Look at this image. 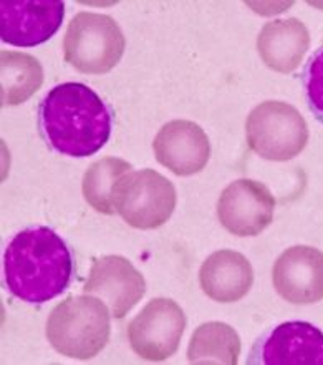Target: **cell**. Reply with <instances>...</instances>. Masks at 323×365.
Returning a JSON list of instances; mask_svg holds the SVG:
<instances>
[{"label":"cell","instance_id":"6da1fadb","mask_svg":"<svg viewBox=\"0 0 323 365\" xmlns=\"http://www.w3.org/2000/svg\"><path fill=\"white\" fill-rule=\"evenodd\" d=\"M38 126L53 151L85 158L108 143L113 133V111L85 83H60L40 103Z\"/></svg>","mask_w":323,"mask_h":365},{"label":"cell","instance_id":"7a4b0ae2","mask_svg":"<svg viewBox=\"0 0 323 365\" xmlns=\"http://www.w3.org/2000/svg\"><path fill=\"white\" fill-rule=\"evenodd\" d=\"M73 276V252L52 227H25L5 247V286L20 301L28 304L52 301L67 291Z\"/></svg>","mask_w":323,"mask_h":365},{"label":"cell","instance_id":"3957f363","mask_svg":"<svg viewBox=\"0 0 323 365\" xmlns=\"http://www.w3.org/2000/svg\"><path fill=\"white\" fill-rule=\"evenodd\" d=\"M111 316L102 299L72 296L50 312L47 339L60 356L88 361L110 341Z\"/></svg>","mask_w":323,"mask_h":365},{"label":"cell","instance_id":"277c9868","mask_svg":"<svg viewBox=\"0 0 323 365\" xmlns=\"http://www.w3.org/2000/svg\"><path fill=\"white\" fill-rule=\"evenodd\" d=\"M125 47L126 40L120 25L105 14H77L63 38L67 63L88 75L111 72L123 57Z\"/></svg>","mask_w":323,"mask_h":365},{"label":"cell","instance_id":"5b68a950","mask_svg":"<svg viewBox=\"0 0 323 365\" xmlns=\"http://www.w3.org/2000/svg\"><path fill=\"white\" fill-rule=\"evenodd\" d=\"M247 143L257 156L289 161L309 143V126L300 111L284 101H264L247 116Z\"/></svg>","mask_w":323,"mask_h":365},{"label":"cell","instance_id":"8992f818","mask_svg":"<svg viewBox=\"0 0 323 365\" xmlns=\"http://www.w3.org/2000/svg\"><path fill=\"white\" fill-rule=\"evenodd\" d=\"M174 185L154 170L129 171L115 186V210L136 230L163 226L176 207Z\"/></svg>","mask_w":323,"mask_h":365},{"label":"cell","instance_id":"52a82bcc","mask_svg":"<svg viewBox=\"0 0 323 365\" xmlns=\"http://www.w3.org/2000/svg\"><path fill=\"white\" fill-rule=\"evenodd\" d=\"M186 329L183 309L168 297H156L128 324V341L141 359L161 362L174 356Z\"/></svg>","mask_w":323,"mask_h":365},{"label":"cell","instance_id":"ba28073f","mask_svg":"<svg viewBox=\"0 0 323 365\" xmlns=\"http://www.w3.org/2000/svg\"><path fill=\"white\" fill-rule=\"evenodd\" d=\"M275 197L269 187L254 180H237L222 191L217 217L234 236H257L274 220Z\"/></svg>","mask_w":323,"mask_h":365},{"label":"cell","instance_id":"9c48e42d","mask_svg":"<svg viewBox=\"0 0 323 365\" xmlns=\"http://www.w3.org/2000/svg\"><path fill=\"white\" fill-rule=\"evenodd\" d=\"M65 17L62 0H18L0 4V38L14 47H37L48 42Z\"/></svg>","mask_w":323,"mask_h":365},{"label":"cell","instance_id":"30bf717a","mask_svg":"<svg viewBox=\"0 0 323 365\" xmlns=\"http://www.w3.org/2000/svg\"><path fill=\"white\" fill-rule=\"evenodd\" d=\"M249 364L323 365V332L304 321L279 324L255 344Z\"/></svg>","mask_w":323,"mask_h":365},{"label":"cell","instance_id":"8fae6325","mask_svg":"<svg viewBox=\"0 0 323 365\" xmlns=\"http://www.w3.org/2000/svg\"><path fill=\"white\" fill-rule=\"evenodd\" d=\"M83 291L102 299L115 319H123L144 296L146 282L126 257L103 256L93 261Z\"/></svg>","mask_w":323,"mask_h":365},{"label":"cell","instance_id":"7c38bea8","mask_svg":"<svg viewBox=\"0 0 323 365\" xmlns=\"http://www.w3.org/2000/svg\"><path fill=\"white\" fill-rule=\"evenodd\" d=\"M275 291L290 304H315L323 299V252L312 246H292L272 269Z\"/></svg>","mask_w":323,"mask_h":365},{"label":"cell","instance_id":"4fadbf2b","mask_svg":"<svg viewBox=\"0 0 323 365\" xmlns=\"http://www.w3.org/2000/svg\"><path fill=\"white\" fill-rule=\"evenodd\" d=\"M159 165L178 176L199 173L208 165L211 143L206 131L188 120H173L158 131L153 141Z\"/></svg>","mask_w":323,"mask_h":365},{"label":"cell","instance_id":"5bb4252c","mask_svg":"<svg viewBox=\"0 0 323 365\" xmlns=\"http://www.w3.org/2000/svg\"><path fill=\"white\" fill-rule=\"evenodd\" d=\"M254 269L244 255L231 250L213 252L199 269L204 294L216 302H237L250 291Z\"/></svg>","mask_w":323,"mask_h":365},{"label":"cell","instance_id":"9a60e30c","mask_svg":"<svg viewBox=\"0 0 323 365\" xmlns=\"http://www.w3.org/2000/svg\"><path fill=\"white\" fill-rule=\"evenodd\" d=\"M310 47V34L299 19L274 20L262 27L257 50L267 67L280 73H292Z\"/></svg>","mask_w":323,"mask_h":365},{"label":"cell","instance_id":"2e32d148","mask_svg":"<svg viewBox=\"0 0 323 365\" xmlns=\"http://www.w3.org/2000/svg\"><path fill=\"white\" fill-rule=\"evenodd\" d=\"M240 356V337L224 322H206L196 329L188 347L191 364L235 365Z\"/></svg>","mask_w":323,"mask_h":365},{"label":"cell","instance_id":"e0dca14e","mask_svg":"<svg viewBox=\"0 0 323 365\" xmlns=\"http://www.w3.org/2000/svg\"><path fill=\"white\" fill-rule=\"evenodd\" d=\"M43 82L38 60L27 53L2 52V103L20 105L30 98Z\"/></svg>","mask_w":323,"mask_h":365},{"label":"cell","instance_id":"ac0fdd59","mask_svg":"<svg viewBox=\"0 0 323 365\" xmlns=\"http://www.w3.org/2000/svg\"><path fill=\"white\" fill-rule=\"evenodd\" d=\"M133 170L128 161L107 156L88 166L83 176L82 191L88 205L102 215H115V186L126 173Z\"/></svg>","mask_w":323,"mask_h":365},{"label":"cell","instance_id":"d6986e66","mask_svg":"<svg viewBox=\"0 0 323 365\" xmlns=\"http://www.w3.org/2000/svg\"><path fill=\"white\" fill-rule=\"evenodd\" d=\"M302 83L310 111L323 123V47L307 62L302 73Z\"/></svg>","mask_w":323,"mask_h":365}]
</instances>
